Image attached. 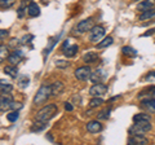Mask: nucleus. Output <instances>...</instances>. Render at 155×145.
I'll use <instances>...</instances> for the list:
<instances>
[{"mask_svg":"<svg viewBox=\"0 0 155 145\" xmlns=\"http://www.w3.org/2000/svg\"><path fill=\"white\" fill-rule=\"evenodd\" d=\"M57 110H58V108H57V105H54V104L45 105V106H43V108L36 113V119L49 122V120L57 114Z\"/></svg>","mask_w":155,"mask_h":145,"instance_id":"nucleus-1","label":"nucleus"},{"mask_svg":"<svg viewBox=\"0 0 155 145\" xmlns=\"http://www.w3.org/2000/svg\"><path fill=\"white\" fill-rule=\"evenodd\" d=\"M52 96V88H51V86H41L40 88L38 89V92L35 95V97H34V105H41V104H44L45 101L49 99Z\"/></svg>","mask_w":155,"mask_h":145,"instance_id":"nucleus-2","label":"nucleus"},{"mask_svg":"<svg viewBox=\"0 0 155 145\" xmlns=\"http://www.w3.org/2000/svg\"><path fill=\"white\" fill-rule=\"evenodd\" d=\"M151 130V123L150 120H145V122H137L133 126L129 127V133L130 135H143Z\"/></svg>","mask_w":155,"mask_h":145,"instance_id":"nucleus-3","label":"nucleus"},{"mask_svg":"<svg viewBox=\"0 0 155 145\" xmlns=\"http://www.w3.org/2000/svg\"><path fill=\"white\" fill-rule=\"evenodd\" d=\"M107 92V87L102 83H94L89 88V95L92 97H102Z\"/></svg>","mask_w":155,"mask_h":145,"instance_id":"nucleus-4","label":"nucleus"},{"mask_svg":"<svg viewBox=\"0 0 155 145\" xmlns=\"http://www.w3.org/2000/svg\"><path fill=\"white\" fill-rule=\"evenodd\" d=\"M92 75V70L89 66H80L75 70V78L78 80H87Z\"/></svg>","mask_w":155,"mask_h":145,"instance_id":"nucleus-5","label":"nucleus"},{"mask_svg":"<svg viewBox=\"0 0 155 145\" xmlns=\"http://www.w3.org/2000/svg\"><path fill=\"white\" fill-rule=\"evenodd\" d=\"M105 36V29L102 26H93L91 29V42H98Z\"/></svg>","mask_w":155,"mask_h":145,"instance_id":"nucleus-6","label":"nucleus"},{"mask_svg":"<svg viewBox=\"0 0 155 145\" xmlns=\"http://www.w3.org/2000/svg\"><path fill=\"white\" fill-rule=\"evenodd\" d=\"M92 27H93V18H85V20H81L76 26L79 32H85V31L91 30Z\"/></svg>","mask_w":155,"mask_h":145,"instance_id":"nucleus-7","label":"nucleus"},{"mask_svg":"<svg viewBox=\"0 0 155 145\" xmlns=\"http://www.w3.org/2000/svg\"><path fill=\"white\" fill-rule=\"evenodd\" d=\"M129 145H147L149 140L146 137H143L142 135H130V137L128 139Z\"/></svg>","mask_w":155,"mask_h":145,"instance_id":"nucleus-8","label":"nucleus"},{"mask_svg":"<svg viewBox=\"0 0 155 145\" xmlns=\"http://www.w3.org/2000/svg\"><path fill=\"white\" fill-rule=\"evenodd\" d=\"M12 104H13V99L11 97V96L2 95V100H0V110H2V113L7 112L8 109H11Z\"/></svg>","mask_w":155,"mask_h":145,"instance_id":"nucleus-9","label":"nucleus"},{"mask_svg":"<svg viewBox=\"0 0 155 145\" xmlns=\"http://www.w3.org/2000/svg\"><path fill=\"white\" fill-rule=\"evenodd\" d=\"M48 122L45 120H40V119H36L35 122L32 123V126L30 127V131L31 132H40V131H44L45 127H47Z\"/></svg>","mask_w":155,"mask_h":145,"instance_id":"nucleus-10","label":"nucleus"},{"mask_svg":"<svg viewBox=\"0 0 155 145\" xmlns=\"http://www.w3.org/2000/svg\"><path fill=\"white\" fill-rule=\"evenodd\" d=\"M22 57H23V53L21 51H19V49H14V52L12 53V55L8 56V61L11 62V65H18Z\"/></svg>","mask_w":155,"mask_h":145,"instance_id":"nucleus-11","label":"nucleus"},{"mask_svg":"<svg viewBox=\"0 0 155 145\" xmlns=\"http://www.w3.org/2000/svg\"><path fill=\"white\" fill-rule=\"evenodd\" d=\"M87 130L91 133H97L102 130V124H101L98 120H91V122L87 123Z\"/></svg>","mask_w":155,"mask_h":145,"instance_id":"nucleus-12","label":"nucleus"},{"mask_svg":"<svg viewBox=\"0 0 155 145\" xmlns=\"http://www.w3.org/2000/svg\"><path fill=\"white\" fill-rule=\"evenodd\" d=\"M140 21H153L155 20V8H150L147 11L142 12V14H140Z\"/></svg>","mask_w":155,"mask_h":145,"instance_id":"nucleus-13","label":"nucleus"},{"mask_svg":"<svg viewBox=\"0 0 155 145\" xmlns=\"http://www.w3.org/2000/svg\"><path fill=\"white\" fill-rule=\"evenodd\" d=\"M155 96V86H151L150 88L143 89L141 93L138 95V99L140 100H147V99H153Z\"/></svg>","mask_w":155,"mask_h":145,"instance_id":"nucleus-14","label":"nucleus"},{"mask_svg":"<svg viewBox=\"0 0 155 145\" xmlns=\"http://www.w3.org/2000/svg\"><path fill=\"white\" fill-rule=\"evenodd\" d=\"M154 5H155V0H142V2L138 3L137 9L141 12H145V11H147V9L153 8Z\"/></svg>","mask_w":155,"mask_h":145,"instance_id":"nucleus-15","label":"nucleus"},{"mask_svg":"<svg viewBox=\"0 0 155 145\" xmlns=\"http://www.w3.org/2000/svg\"><path fill=\"white\" fill-rule=\"evenodd\" d=\"M27 13L30 17H36L40 14V8H39L36 3H30L27 7Z\"/></svg>","mask_w":155,"mask_h":145,"instance_id":"nucleus-16","label":"nucleus"},{"mask_svg":"<svg viewBox=\"0 0 155 145\" xmlns=\"http://www.w3.org/2000/svg\"><path fill=\"white\" fill-rule=\"evenodd\" d=\"M51 88H52V96H57L64 92V84H62V82H54L53 84H51Z\"/></svg>","mask_w":155,"mask_h":145,"instance_id":"nucleus-17","label":"nucleus"},{"mask_svg":"<svg viewBox=\"0 0 155 145\" xmlns=\"http://www.w3.org/2000/svg\"><path fill=\"white\" fill-rule=\"evenodd\" d=\"M78 51H79V47H78L76 44H72L70 47L65 48V49H64V55L67 57V59H71V57H74L76 55Z\"/></svg>","mask_w":155,"mask_h":145,"instance_id":"nucleus-18","label":"nucleus"},{"mask_svg":"<svg viewBox=\"0 0 155 145\" xmlns=\"http://www.w3.org/2000/svg\"><path fill=\"white\" fill-rule=\"evenodd\" d=\"M98 60V55L96 52H88L83 56V61L87 62V64H92V62H96Z\"/></svg>","mask_w":155,"mask_h":145,"instance_id":"nucleus-19","label":"nucleus"},{"mask_svg":"<svg viewBox=\"0 0 155 145\" xmlns=\"http://www.w3.org/2000/svg\"><path fill=\"white\" fill-rule=\"evenodd\" d=\"M4 72L5 74H8L9 76H12V78H16V76L18 75V69L16 67V65H8L4 67Z\"/></svg>","mask_w":155,"mask_h":145,"instance_id":"nucleus-20","label":"nucleus"},{"mask_svg":"<svg viewBox=\"0 0 155 145\" xmlns=\"http://www.w3.org/2000/svg\"><path fill=\"white\" fill-rule=\"evenodd\" d=\"M0 91H2V95L11 93L12 91H13V86L12 84H8L7 80L2 79V83H0Z\"/></svg>","mask_w":155,"mask_h":145,"instance_id":"nucleus-21","label":"nucleus"},{"mask_svg":"<svg viewBox=\"0 0 155 145\" xmlns=\"http://www.w3.org/2000/svg\"><path fill=\"white\" fill-rule=\"evenodd\" d=\"M142 106H143V108H146L149 112L155 113V100H154V99L142 100Z\"/></svg>","mask_w":155,"mask_h":145,"instance_id":"nucleus-22","label":"nucleus"},{"mask_svg":"<svg viewBox=\"0 0 155 145\" xmlns=\"http://www.w3.org/2000/svg\"><path fill=\"white\" fill-rule=\"evenodd\" d=\"M122 52H123L124 56H128V57H134V56H137V51H136L134 48L129 47V46H124V47L122 48Z\"/></svg>","mask_w":155,"mask_h":145,"instance_id":"nucleus-23","label":"nucleus"},{"mask_svg":"<svg viewBox=\"0 0 155 145\" xmlns=\"http://www.w3.org/2000/svg\"><path fill=\"white\" fill-rule=\"evenodd\" d=\"M145 120H150V115L147 114H136L133 117V123H137V122H145Z\"/></svg>","mask_w":155,"mask_h":145,"instance_id":"nucleus-24","label":"nucleus"},{"mask_svg":"<svg viewBox=\"0 0 155 145\" xmlns=\"http://www.w3.org/2000/svg\"><path fill=\"white\" fill-rule=\"evenodd\" d=\"M102 76H104V74H102V70H97L96 72H93V74L91 75V80L93 82V83H98V82L102 79Z\"/></svg>","mask_w":155,"mask_h":145,"instance_id":"nucleus-25","label":"nucleus"},{"mask_svg":"<svg viewBox=\"0 0 155 145\" xmlns=\"http://www.w3.org/2000/svg\"><path fill=\"white\" fill-rule=\"evenodd\" d=\"M30 84V78L26 75H22V76H19V79H18V86L21 87V88H26V87Z\"/></svg>","mask_w":155,"mask_h":145,"instance_id":"nucleus-26","label":"nucleus"},{"mask_svg":"<svg viewBox=\"0 0 155 145\" xmlns=\"http://www.w3.org/2000/svg\"><path fill=\"white\" fill-rule=\"evenodd\" d=\"M113 42H114V39L111 36H106L104 40H101L98 43V48H106V47H109V46L113 44Z\"/></svg>","mask_w":155,"mask_h":145,"instance_id":"nucleus-27","label":"nucleus"},{"mask_svg":"<svg viewBox=\"0 0 155 145\" xmlns=\"http://www.w3.org/2000/svg\"><path fill=\"white\" fill-rule=\"evenodd\" d=\"M104 100L101 97H92V100L89 101V108H97V106L102 105Z\"/></svg>","mask_w":155,"mask_h":145,"instance_id":"nucleus-28","label":"nucleus"},{"mask_svg":"<svg viewBox=\"0 0 155 145\" xmlns=\"http://www.w3.org/2000/svg\"><path fill=\"white\" fill-rule=\"evenodd\" d=\"M18 117H19L18 110H13L12 113H8L7 114V119L9 120V122H16V120L18 119Z\"/></svg>","mask_w":155,"mask_h":145,"instance_id":"nucleus-29","label":"nucleus"},{"mask_svg":"<svg viewBox=\"0 0 155 145\" xmlns=\"http://www.w3.org/2000/svg\"><path fill=\"white\" fill-rule=\"evenodd\" d=\"M58 38H60V35L58 36H56V38H52V39H49V46H48L47 48H45V52H44V55H49V52H51V49L53 47H54V44H56V42L58 40Z\"/></svg>","mask_w":155,"mask_h":145,"instance_id":"nucleus-30","label":"nucleus"},{"mask_svg":"<svg viewBox=\"0 0 155 145\" xmlns=\"http://www.w3.org/2000/svg\"><path fill=\"white\" fill-rule=\"evenodd\" d=\"M16 3V0H0V5H2V9H8L13 7V4Z\"/></svg>","mask_w":155,"mask_h":145,"instance_id":"nucleus-31","label":"nucleus"},{"mask_svg":"<svg viewBox=\"0 0 155 145\" xmlns=\"http://www.w3.org/2000/svg\"><path fill=\"white\" fill-rule=\"evenodd\" d=\"M110 112H111V108H107V109H105L102 110L98 115H97V118L98 119H107L110 117Z\"/></svg>","mask_w":155,"mask_h":145,"instance_id":"nucleus-32","label":"nucleus"},{"mask_svg":"<svg viewBox=\"0 0 155 145\" xmlns=\"http://www.w3.org/2000/svg\"><path fill=\"white\" fill-rule=\"evenodd\" d=\"M145 82H149V83H155V71H151L145 76Z\"/></svg>","mask_w":155,"mask_h":145,"instance_id":"nucleus-33","label":"nucleus"},{"mask_svg":"<svg viewBox=\"0 0 155 145\" xmlns=\"http://www.w3.org/2000/svg\"><path fill=\"white\" fill-rule=\"evenodd\" d=\"M25 7H26V2H22L21 5H19V8H18V17H19V18L23 17V12L26 11Z\"/></svg>","mask_w":155,"mask_h":145,"instance_id":"nucleus-34","label":"nucleus"},{"mask_svg":"<svg viewBox=\"0 0 155 145\" xmlns=\"http://www.w3.org/2000/svg\"><path fill=\"white\" fill-rule=\"evenodd\" d=\"M32 39H34V35H31V34H28V35L23 36V38H22V40L19 42V43H21V44H27V43H30Z\"/></svg>","mask_w":155,"mask_h":145,"instance_id":"nucleus-35","label":"nucleus"},{"mask_svg":"<svg viewBox=\"0 0 155 145\" xmlns=\"http://www.w3.org/2000/svg\"><path fill=\"white\" fill-rule=\"evenodd\" d=\"M56 66H57V67H61V69H64V67L69 66V62L64 61V60H57V61H56Z\"/></svg>","mask_w":155,"mask_h":145,"instance_id":"nucleus-36","label":"nucleus"},{"mask_svg":"<svg viewBox=\"0 0 155 145\" xmlns=\"http://www.w3.org/2000/svg\"><path fill=\"white\" fill-rule=\"evenodd\" d=\"M0 55H2V60H4V57L8 56V48L4 46L0 47Z\"/></svg>","mask_w":155,"mask_h":145,"instance_id":"nucleus-37","label":"nucleus"},{"mask_svg":"<svg viewBox=\"0 0 155 145\" xmlns=\"http://www.w3.org/2000/svg\"><path fill=\"white\" fill-rule=\"evenodd\" d=\"M22 103H18V101H13V104H12V110H19V109H22Z\"/></svg>","mask_w":155,"mask_h":145,"instance_id":"nucleus-38","label":"nucleus"},{"mask_svg":"<svg viewBox=\"0 0 155 145\" xmlns=\"http://www.w3.org/2000/svg\"><path fill=\"white\" fill-rule=\"evenodd\" d=\"M7 36H8V30H5V29H2V30H0V39L4 40Z\"/></svg>","mask_w":155,"mask_h":145,"instance_id":"nucleus-39","label":"nucleus"},{"mask_svg":"<svg viewBox=\"0 0 155 145\" xmlns=\"http://www.w3.org/2000/svg\"><path fill=\"white\" fill-rule=\"evenodd\" d=\"M65 109H66V110H69V112H71V110L74 109V106H72L71 103H67V101H66V103H65Z\"/></svg>","mask_w":155,"mask_h":145,"instance_id":"nucleus-40","label":"nucleus"},{"mask_svg":"<svg viewBox=\"0 0 155 145\" xmlns=\"http://www.w3.org/2000/svg\"><path fill=\"white\" fill-rule=\"evenodd\" d=\"M66 47H69V40H65V43H64V46H62V51L65 49Z\"/></svg>","mask_w":155,"mask_h":145,"instance_id":"nucleus-41","label":"nucleus"},{"mask_svg":"<svg viewBox=\"0 0 155 145\" xmlns=\"http://www.w3.org/2000/svg\"><path fill=\"white\" fill-rule=\"evenodd\" d=\"M47 137H48V139H49V140H51V141H53V137L51 136V135H47Z\"/></svg>","mask_w":155,"mask_h":145,"instance_id":"nucleus-42","label":"nucleus"}]
</instances>
